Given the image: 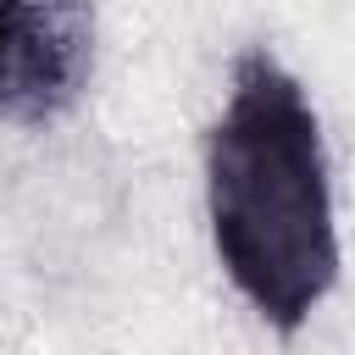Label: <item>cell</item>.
I'll return each instance as SVG.
<instances>
[{"mask_svg":"<svg viewBox=\"0 0 355 355\" xmlns=\"http://www.w3.org/2000/svg\"><path fill=\"white\" fill-rule=\"evenodd\" d=\"M205 227L239 300L283 338L338 283L344 244L322 116L266 44L233 55L222 111L205 128Z\"/></svg>","mask_w":355,"mask_h":355,"instance_id":"1","label":"cell"},{"mask_svg":"<svg viewBox=\"0 0 355 355\" xmlns=\"http://www.w3.org/2000/svg\"><path fill=\"white\" fill-rule=\"evenodd\" d=\"M94 78V0H0V122L44 128Z\"/></svg>","mask_w":355,"mask_h":355,"instance_id":"2","label":"cell"}]
</instances>
